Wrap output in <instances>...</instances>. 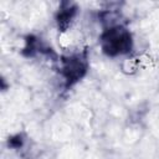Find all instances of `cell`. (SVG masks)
Returning a JSON list of instances; mask_svg holds the SVG:
<instances>
[{"label":"cell","mask_w":159,"mask_h":159,"mask_svg":"<svg viewBox=\"0 0 159 159\" xmlns=\"http://www.w3.org/2000/svg\"><path fill=\"white\" fill-rule=\"evenodd\" d=\"M133 40L129 30L122 25H112L101 35L102 51L111 57L128 53L132 50Z\"/></svg>","instance_id":"1"},{"label":"cell","mask_w":159,"mask_h":159,"mask_svg":"<svg viewBox=\"0 0 159 159\" xmlns=\"http://www.w3.org/2000/svg\"><path fill=\"white\" fill-rule=\"evenodd\" d=\"M88 61L87 53H75L61 58V75L66 82V87H71L72 84L77 83L87 72Z\"/></svg>","instance_id":"2"},{"label":"cell","mask_w":159,"mask_h":159,"mask_svg":"<svg viewBox=\"0 0 159 159\" xmlns=\"http://www.w3.org/2000/svg\"><path fill=\"white\" fill-rule=\"evenodd\" d=\"M75 14H76V7L73 5L67 2L62 4V7L57 14V25H58V29H61V31H65L68 27Z\"/></svg>","instance_id":"3"}]
</instances>
